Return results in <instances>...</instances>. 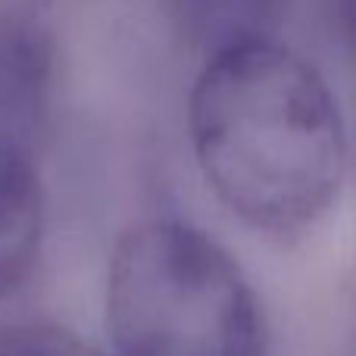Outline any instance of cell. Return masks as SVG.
Returning a JSON list of instances; mask_svg holds the SVG:
<instances>
[{
  "label": "cell",
  "mask_w": 356,
  "mask_h": 356,
  "mask_svg": "<svg viewBox=\"0 0 356 356\" xmlns=\"http://www.w3.org/2000/svg\"><path fill=\"white\" fill-rule=\"evenodd\" d=\"M54 50L44 31L16 16H0V135L25 144L44 122Z\"/></svg>",
  "instance_id": "277c9868"
},
{
  "label": "cell",
  "mask_w": 356,
  "mask_h": 356,
  "mask_svg": "<svg viewBox=\"0 0 356 356\" xmlns=\"http://www.w3.org/2000/svg\"><path fill=\"white\" fill-rule=\"evenodd\" d=\"M47 228V194L29 144L0 135V300L35 272Z\"/></svg>",
  "instance_id": "3957f363"
},
{
  "label": "cell",
  "mask_w": 356,
  "mask_h": 356,
  "mask_svg": "<svg viewBox=\"0 0 356 356\" xmlns=\"http://www.w3.org/2000/svg\"><path fill=\"white\" fill-rule=\"evenodd\" d=\"M350 178L356 184V122H353V154H350Z\"/></svg>",
  "instance_id": "ba28073f"
},
{
  "label": "cell",
  "mask_w": 356,
  "mask_h": 356,
  "mask_svg": "<svg viewBox=\"0 0 356 356\" xmlns=\"http://www.w3.org/2000/svg\"><path fill=\"white\" fill-rule=\"evenodd\" d=\"M0 356H104L85 338L54 322H22L0 332Z\"/></svg>",
  "instance_id": "8992f818"
},
{
  "label": "cell",
  "mask_w": 356,
  "mask_h": 356,
  "mask_svg": "<svg viewBox=\"0 0 356 356\" xmlns=\"http://www.w3.org/2000/svg\"><path fill=\"white\" fill-rule=\"evenodd\" d=\"M116 356H266L250 275L207 228L147 219L125 228L106 266Z\"/></svg>",
  "instance_id": "7a4b0ae2"
},
{
  "label": "cell",
  "mask_w": 356,
  "mask_h": 356,
  "mask_svg": "<svg viewBox=\"0 0 356 356\" xmlns=\"http://www.w3.org/2000/svg\"><path fill=\"white\" fill-rule=\"evenodd\" d=\"M334 16H338L347 47L356 54V0H334Z\"/></svg>",
  "instance_id": "52a82bcc"
},
{
  "label": "cell",
  "mask_w": 356,
  "mask_h": 356,
  "mask_svg": "<svg viewBox=\"0 0 356 356\" xmlns=\"http://www.w3.org/2000/svg\"><path fill=\"white\" fill-rule=\"evenodd\" d=\"M184 119L209 194L266 238L325 222L350 178L353 125L338 88L282 35L207 56Z\"/></svg>",
  "instance_id": "6da1fadb"
},
{
  "label": "cell",
  "mask_w": 356,
  "mask_h": 356,
  "mask_svg": "<svg viewBox=\"0 0 356 356\" xmlns=\"http://www.w3.org/2000/svg\"><path fill=\"white\" fill-rule=\"evenodd\" d=\"M178 35L200 56L278 35L282 0H169Z\"/></svg>",
  "instance_id": "5b68a950"
}]
</instances>
